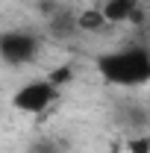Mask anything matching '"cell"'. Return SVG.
I'll return each mask as SVG.
<instances>
[{"mask_svg":"<svg viewBox=\"0 0 150 153\" xmlns=\"http://www.w3.org/2000/svg\"><path fill=\"white\" fill-rule=\"evenodd\" d=\"M76 27H79V33H97V30L106 27V21L100 15V9H88V12L76 15Z\"/></svg>","mask_w":150,"mask_h":153,"instance_id":"obj_7","label":"cell"},{"mask_svg":"<svg viewBox=\"0 0 150 153\" xmlns=\"http://www.w3.org/2000/svg\"><path fill=\"white\" fill-rule=\"evenodd\" d=\"M41 50V38L30 30H3L0 33V59L12 68L33 65Z\"/></svg>","mask_w":150,"mask_h":153,"instance_id":"obj_2","label":"cell"},{"mask_svg":"<svg viewBox=\"0 0 150 153\" xmlns=\"http://www.w3.org/2000/svg\"><path fill=\"white\" fill-rule=\"evenodd\" d=\"M106 24H144V12L138 0H106L100 6Z\"/></svg>","mask_w":150,"mask_h":153,"instance_id":"obj_4","label":"cell"},{"mask_svg":"<svg viewBox=\"0 0 150 153\" xmlns=\"http://www.w3.org/2000/svg\"><path fill=\"white\" fill-rule=\"evenodd\" d=\"M47 33L59 41H71L74 36H79V27H76V15L71 9H65V6H59L56 12L47 18Z\"/></svg>","mask_w":150,"mask_h":153,"instance_id":"obj_5","label":"cell"},{"mask_svg":"<svg viewBox=\"0 0 150 153\" xmlns=\"http://www.w3.org/2000/svg\"><path fill=\"white\" fill-rule=\"evenodd\" d=\"M56 94H59V88H53L47 79H33V82H24L12 94V106L27 115H41L56 100Z\"/></svg>","mask_w":150,"mask_h":153,"instance_id":"obj_3","label":"cell"},{"mask_svg":"<svg viewBox=\"0 0 150 153\" xmlns=\"http://www.w3.org/2000/svg\"><path fill=\"white\" fill-rule=\"evenodd\" d=\"M127 153H150V133H135L127 141Z\"/></svg>","mask_w":150,"mask_h":153,"instance_id":"obj_10","label":"cell"},{"mask_svg":"<svg viewBox=\"0 0 150 153\" xmlns=\"http://www.w3.org/2000/svg\"><path fill=\"white\" fill-rule=\"evenodd\" d=\"M44 79H47L53 88H62V85L74 82V68H71V65H56V68H53L50 74L44 76Z\"/></svg>","mask_w":150,"mask_h":153,"instance_id":"obj_8","label":"cell"},{"mask_svg":"<svg viewBox=\"0 0 150 153\" xmlns=\"http://www.w3.org/2000/svg\"><path fill=\"white\" fill-rule=\"evenodd\" d=\"M118 121H121L124 127H135V133H138L141 127H147L150 112L141 106V103H124V106L118 109Z\"/></svg>","mask_w":150,"mask_h":153,"instance_id":"obj_6","label":"cell"},{"mask_svg":"<svg viewBox=\"0 0 150 153\" xmlns=\"http://www.w3.org/2000/svg\"><path fill=\"white\" fill-rule=\"evenodd\" d=\"M109 153H121V147H118V144H115V147H112V150H109Z\"/></svg>","mask_w":150,"mask_h":153,"instance_id":"obj_12","label":"cell"},{"mask_svg":"<svg viewBox=\"0 0 150 153\" xmlns=\"http://www.w3.org/2000/svg\"><path fill=\"white\" fill-rule=\"evenodd\" d=\"M27 153H62V144H59L56 138H47V135H41V138H36V141H30Z\"/></svg>","mask_w":150,"mask_h":153,"instance_id":"obj_9","label":"cell"},{"mask_svg":"<svg viewBox=\"0 0 150 153\" xmlns=\"http://www.w3.org/2000/svg\"><path fill=\"white\" fill-rule=\"evenodd\" d=\"M36 6H38V12H41V15H47V18H50V15H53V12L59 9V6H56V0H38Z\"/></svg>","mask_w":150,"mask_h":153,"instance_id":"obj_11","label":"cell"},{"mask_svg":"<svg viewBox=\"0 0 150 153\" xmlns=\"http://www.w3.org/2000/svg\"><path fill=\"white\" fill-rule=\"evenodd\" d=\"M144 24H147V30H150V21H144Z\"/></svg>","mask_w":150,"mask_h":153,"instance_id":"obj_13","label":"cell"},{"mask_svg":"<svg viewBox=\"0 0 150 153\" xmlns=\"http://www.w3.org/2000/svg\"><path fill=\"white\" fill-rule=\"evenodd\" d=\"M97 74L109 85L118 88H138L150 82V47L144 44H130L121 50H109L94 59Z\"/></svg>","mask_w":150,"mask_h":153,"instance_id":"obj_1","label":"cell"}]
</instances>
